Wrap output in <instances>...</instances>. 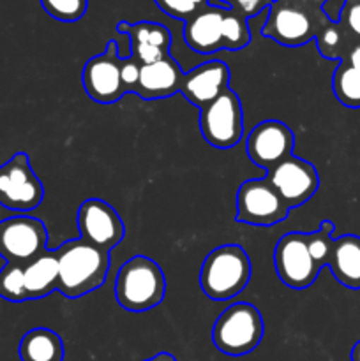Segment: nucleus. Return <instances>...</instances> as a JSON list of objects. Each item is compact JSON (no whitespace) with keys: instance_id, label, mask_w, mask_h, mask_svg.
<instances>
[{"instance_id":"f257e3e1","label":"nucleus","mask_w":360,"mask_h":361,"mask_svg":"<svg viewBox=\"0 0 360 361\" xmlns=\"http://www.w3.org/2000/svg\"><path fill=\"white\" fill-rule=\"evenodd\" d=\"M59 259V291L66 298H81L101 288L109 270V252L83 240H69L55 249Z\"/></svg>"},{"instance_id":"f03ea898","label":"nucleus","mask_w":360,"mask_h":361,"mask_svg":"<svg viewBox=\"0 0 360 361\" xmlns=\"http://www.w3.org/2000/svg\"><path fill=\"white\" fill-rule=\"evenodd\" d=\"M328 21L323 7L309 0H274L261 35L286 48H299L314 41Z\"/></svg>"},{"instance_id":"7ed1b4c3","label":"nucleus","mask_w":360,"mask_h":361,"mask_svg":"<svg viewBox=\"0 0 360 361\" xmlns=\"http://www.w3.org/2000/svg\"><path fill=\"white\" fill-rule=\"evenodd\" d=\"M251 274V259L242 247L235 243L221 245L203 259L200 271L201 291L215 302L232 300L246 289Z\"/></svg>"},{"instance_id":"20e7f679","label":"nucleus","mask_w":360,"mask_h":361,"mask_svg":"<svg viewBox=\"0 0 360 361\" xmlns=\"http://www.w3.org/2000/svg\"><path fill=\"white\" fill-rule=\"evenodd\" d=\"M166 279L147 256H134L120 267L115 281L116 302L129 312H147L164 300Z\"/></svg>"},{"instance_id":"39448f33","label":"nucleus","mask_w":360,"mask_h":361,"mask_svg":"<svg viewBox=\"0 0 360 361\" xmlns=\"http://www.w3.org/2000/svg\"><path fill=\"white\" fill-rule=\"evenodd\" d=\"M263 317L251 303H233L222 310L212 330L214 345L228 356H244L253 353L263 338Z\"/></svg>"},{"instance_id":"423d86ee","label":"nucleus","mask_w":360,"mask_h":361,"mask_svg":"<svg viewBox=\"0 0 360 361\" xmlns=\"http://www.w3.org/2000/svg\"><path fill=\"white\" fill-rule=\"evenodd\" d=\"M44 200V187L32 169L25 152L14 154L0 166V204L7 210L27 214Z\"/></svg>"},{"instance_id":"0eeeda50","label":"nucleus","mask_w":360,"mask_h":361,"mask_svg":"<svg viewBox=\"0 0 360 361\" xmlns=\"http://www.w3.org/2000/svg\"><path fill=\"white\" fill-rule=\"evenodd\" d=\"M203 140L214 148H232L244 136V111L240 97L228 88L217 99L200 108Z\"/></svg>"},{"instance_id":"6e6552de","label":"nucleus","mask_w":360,"mask_h":361,"mask_svg":"<svg viewBox=\"0 0 360 361\" xmlns=\"http://www.w3.org/2000/svg\"><path fill=\"white\" fill-rule=\"evenodd\" d=\"M289 208L281 200L268 178L247 180L236 192V215L239 222L258 228H270L284 221Z\"/></svg>"},{"instance_id":"1a4fd4ad","label":"nucleus","mask_w":360,"mask_h":361,"mask_svg":"<svg viewBox=\"0 0 360 361\" xmlns=\"http://www.w3.org/2000/svg\"><path fill=\"white\" fill-rule=\"evenodd\" d=\"M124 59L115 41H109L106 49L97 56H92L83 67V88L92 101L99 104H113L127 94L122 80Z\"/></svg>"},{"instance_id":"9d476101","label":"nucleus","mask_w":360,"mask_h":361,"mask_svg":"<svg viewBox=\"0 0 360 361\" xmlns=\"http://www.w3.org/2000/svg\"><path fill=\"white\" fill-rule=\"evenodd\" d=\"M48 231L42 221L16 215L0 221V256L7 263L25 264L46 250Z\"/></svg>"},{"instance_id":"9b49d317","label":"nucleus","mask_w":360,"mask_h":361,"mask_svg":"<svg viewBox=\"0 0 360 361\" xmlns=\"http://www.w3.org/2000/svg\"><path fill=\"white\" fill-rule=\"evenodd\" d=\"M275 274L284 286L292 289H306L314 284L320 268L307 250L306 233H286L274 249Z\"/></svg>"},{"instance_id":"f8f14e48","label":"nucleus","mask_w":360,"mask_h":361,"mask_svg":"<svg viewBox=\"0 0 360 361\" xmlns=\"http://www.w3.org/2000/svg\"><path fill=\"white\" fill-rule=\"evenodd\" d=\"M78 231L83 242L109 252L126 236V226L115 208L102 200H87L78 208Z\"/></svg>"},{"instance_id":"ddd939ff","label":"nucleus","mask_w":360,"mask_h":361,"mask_svg":"<svg viewBox=\"0 0 360 361\" xmlns=\"http://www.w3.org/2000/svg\"><path fill=\"white\" fill-rule=\"evenodd\" d=\"M293 148H295V134L284 122L279 120L260 122L246 140L247 157L258 168L267 171L292 157Z\"/></svg>"},{"instance_id":"4468645a","label":"nucleus","mask_w":360,"mask_h":361,"mask_svg":"<svg viewBox=\"0 0 360 361\" xmlns=\"http://www.w3.org/2000/svg\"><path fill=\"white\" fill-rule=\"evenodd\" d=\"M267 178L288 208H296L307 203L320 187L316 168L295 155L272 168Z\"/></svg>"},{"instance_id":"2eb2a0df","label":"nucleus","mask_w":360,"mask_h":361,"mask_svg":"<svg viewBox=\"0 0 360 361\" xmlns=\"http://www.w3.org/2000/svg\"><path fill=\"white\" fill-rule=\"evenodd\" d=\"M116 30L120 34L129 35V56L136 59L141 66L159 62V60L169 56L172 34L164 25L154 23V21H138V23L120 21L116 25Z\"/></svg>"},{"instance_id":"dca6fc26","label":"nucleus","mask_w":360,"mask_h":361,"mask_svg":"<svg viewBox=\"0 0 360 361\" xmlns=\"http://www.w3.org/2000/svg\"><path fill=\"white\" fill-rule=\"evenodd\" d=\"M229 88V69L222 60H210L184 74L182 92L191 104L203 108Z\"/></svg>"},{"instance_id":"f3484780","label":"nucleus","mask_w":360,"mask_h":361,"mask_svg":"<svg viewBox=\"0 0 360 361\" xmlns=\"http://www.w3.org/2000/svg\"><path fill=\"white\" fill-rule=\"evenodd\" d=\"M226 7L210 6L208 4L203 11L186 21L184 27V39L193 51L208 55L222 49L224 41V14Z\"/></svg>"},{"instance_id":"a211bd4d","label":"nucleus","mask_w":360,"mask_h":361,"mask_svg":"<svg viewBox=\"0 0 360 361\" xmlns=\"http://www.w3.org/2000/svg\"><path fill=\"white\" fill-rule=\"evenodd\" d=\"M184 71L172 55L159 62L141 66L138 85L134 94L140 95L143 101H159L168 99L180 92L184 81Z\"/></svg>"},{"instance_id":"6ab92c4d","label":"nucleus","mask_w":360,"mask_h":361,"mask_svg":"<svg viewBox=\"0 0 360 361\" xmlns=\"http://www.w3.org/2000/svg\"><path fill=\"white\" fill-rule=\"evenodd\" d=\"M328 268L339 284L360 289V236L342 235L334 238Z\"/></svg>"},{"instance_id":"aec40b11","label":"nucleus","mask_w":360,"mask_h":361,"mask_svg":"<svg viewBox=\"0 0 360 361\" xmlns=\"http://www.w3.org/2000/svg\"><path fill=\"white\" fill-rule=\"evenodd\" d=\"M25 298L39 300L59 289V259L55 250L39 254L30 263L23 264Z\"/></svg>"},{"instance_id":"412c9836","label":"nucleus","mask_w":360,"mask_h":361,"mask_svg":"<svg viewBox=\"0 0 360 361\" xmlns=\"http://www.w3.org/2000/svg\"><path fill=\"white\" fill-rule=\"evenodd\" d=\"M18 353L21 361H64V342L53 330L34 328L23 335Z\"/></svg>"},{"instance_id":"4be33fe9","label":"nucleus","mask_w":360,"mask_h":361,"mask_svg":"<svg viewBox=\"0 0 360 361\" xmlns=\"http://www.w3.org/2000/svg\"><path fill=\"white\" fill-rule=\"evenodd\" d=\"M314 41H316V48L323 59L339 60V62L348 59L353 48L360 44V41L352 32L346 30L339 21L332 20L318 32Z\"/></svg>"},{"instance_id":"5701e85b","label":"nucleus","mask_w":360,"mask_h":361,"mask_svg":"<svg viewBox=\"0 0 360 361\" xmlns=\"http://www.w3.org/2000/svg\"><path fill=\"white\" fill-rule=\"evenodd\" d=\"M332 90L335 99L346 108H360V73L348 63V60L339 62L332 76Z\"/></svg>"},{"instance_id":"b1692460","label":"nucleus","mask_w":360,"mask_h":361,"mask_svg":"<svg viewBox=\"0 0 360 361\" xmlns=\"http://www.w3.org/2000/svg\"><path fill=\"white\" fill-rule=\"evenodd\" d=\"M251 42V32L247 27V18L236 13L235 9L228 7L224 14V41L222 49L236 51L244 49Z\"/></svg>"},{"instance_id":"393cba45","label":"nucleus","mask_w":360,"mask_h":361,"mask_svg":"<svg viewBox=\"0 0 360 361\" xmlns=\"http://www.w3.org/2000/svg\"><path fill=\"white\" fill-rule=\"evenodd\" d=\"M332 233H334V224L332 221H321L320 228L314 233L306 235L307 242V250H309L311 257L316 263V267L323 268L328 264L332 254V245H334V238H332Z\"/></svg>"},{"instance_id":"a878e982","label":"nucleus","mask_w":360,"mask_h":361,"mask_svg":"<svg viewBox=\"0 0 360 361\" xmlns=\"http://www.w3.org/2000/svg\"><path fill=\"white\" fill-rule=\"evenodd\" d=\"M0 298L7 302H27L23 286V264L7 263L0 270Z\"/></svg>"},{"instance_id":"bb28decb","label":"nucleus","mask_w":360,"mask_h":361,"mask_svg":"<svg viewBox=\"0 0 360 361\" xmlns=\"http://www.w3.org/2000/svg\"><path fill=\"white\" fill-rule=\"evenodd\" d=\"M46 13L64 23H73L87 14L88 0H41Z\"/></svg>"},{"instance_id":"cd10ccee","label":"nucleus","mask_w":360,"mask_h":361,"mask_svg":"<svg viewBox=\"0 0 360 361\" xmlns=\"http://www.w3.org/2000/svg\"><path fill=\"white\" fill-rule=\"evenodd\" d=\"M159 9L175 20L187 21L208 6V0H155Z\"/></svg>"},{"instance_id":"c85d7f7f","label":"nucleus","mask_w":360,"mask_h":361,"mask_svg":"<svg viewBox=\"0 0 360 361\" xmlns=\"http://www.w3.org/2000/svg\"><path fill=\"white\" fill-rule=\"evenodd\" d=\"M337 21L360 41V0H344Z\"/></svg>"},{"instance_id":"c756f323","label":"nucleus","mask_w":360,"mask_h":361,"mask_svg":"<svg viewBox=\"0 0 360 361\" xmlns=\"http://www.w3.org/2000/svg\"><path fill=\"white\" fill-rule=\"evenodd\" d=\"M272 2L274 0H232L229 7L242 14V16L253 18L258 16L265 7H270Z\"/></svg>"},{"instance_id":"7c9ffc66","label":"nucleus","mask_w":360,"mask_h":361,"mask_svg":"<svg viewBox=\"0 0 360 361\" xmlns=\"http://www.w3.org/2000/svg\"><path fill=\"white\" fill-rule=\"evenodd\" d=\"M140 71H141V63L138 62L136 59L133 56H126L122 62V80L124 85L127 88V94L133 92L134 94V88L138 85V78H140Z\"/></svg>"},{"instance_id":"2f4dec72","label":"nucleus","mask_w":360,"mask_h":361,"mask_svg":"<svg viewBox=\"0 0 360 361\" xmlns=\"http://www.w3.org/2000/svg\"><path fill=\"white\" fill-rule=\"evenodd\" d=\"M346 60H348L349 66L355 67V69L360 73V44H356L355 48H353V51L349 53V56Z\"/></svg>"},{"instance_id":"473e14b6","label":"nucleus","mask_w":360,"mask_h":361,"mask_svg":"<svg viewBox=\"0 0 360 361\" xmlns=\"http://www.w3.org/2000/svg\"><path fill=\"white\" fill-rule=\"evenodd\" d=\"M143 361H176L175 356L169 355V353H159V355L152 356V358L143 360Z\"/></svg>"},{"instance_id":"72a5a7b5","label":"nucleus","mask_w":360,"mask_h":361,"mask_svg":"<svg viewBox=\"0 0 360 361\" xmlns=\"http://www.w3.org/2000/svg\"><path fill=\"white\" fill-rule=\"evenodd\" d=\"M352 361H360V341L353 345L352 349Z\"/></svg>"},{"instance_id":"f704fd0d","label":"nucleus","mask_w":360,"mask_h":361,"mask_svg":"<svg viewBox=\"0 0 360 361\" xmlns=\"http://www.w3.org/2000/svg\"><path fill=\"white\" fill-rule=\"evenodd\" d=\"M309 2L316 4V6H320V7H323V4H325V2H327V0H309Z\"/></svg>"},{"instance_id":"c9c22d12","label":"nucleus","mask_w":360,"mask_h":361,"mask_svg":"<svg viewBox=\"0 0 360 361\" xmlns=\"http://www.w3.org/2000/svg\"><path fill=\"white\" fill-rule=\"evenodd\" d=\"M221 2H224V4H228V6H229V4H232V0H221Z\"/></svg>"}]
</instances>
